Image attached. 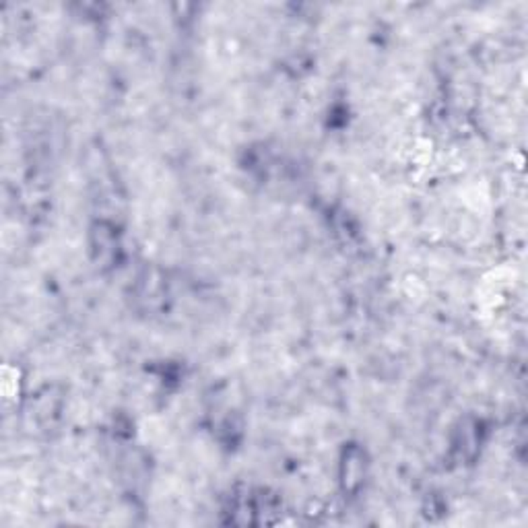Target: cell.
Here are the masks:
<instances>
[{
    "mask_svg": "<svg viewBox=\"0 0 528 528\" xmlns=\"http://www.w3.org/2000/svg\"><path fill=\"white\" fill-rule=\"evenodd\" d=\"M343 483L345 487H357L359 481L363 479V458H361V454L359 452H351L349 456H347V460H345V464H343Z\"/></svg>",
    "mask_w": 528,
    "mask_h": 528,
    "instance_id": "6da1fadb",
    "label": "cell"
}]
</instances>
